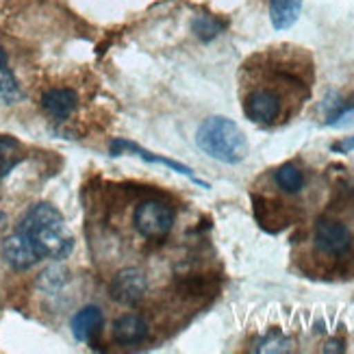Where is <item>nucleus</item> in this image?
<instances>
[{
  "label": "nucleus",
  "instance_id": "1",
  "mask_svg": "<svg viewBox=\"0 0 354 354\" xmlns=\"http://www.w3.org/2000/svg\"><path fill=\"white\" fill-rule=\"evenodd\" d=\"M35 245L39 259H66L74 248V237L70 228L53 205L39 203L30 207L24 218L15 226Z\"/></svg>",
  "mask_w": 354,
  "mask_h": 354
},
{
  "label": "nucleus",
  "instance_id": "2",
  "mask_svg": "<svg viewBox=\"0 0 354 354\" xmlns=\"http://www.w3.org/2000/svg\"><path fill=\"white\" fill-rule=\"evenodd\" d=\"M196 144L207 157L228 165L241 163L248 155V140H245L243 131L233 120L222 115L207 118L200 124L196 133Z\"/></svg>",
  "mask_w": 354,
  "mask_h": 354
},
{
  "label": "nucleus",
  "instance_id": "3",
  "mask_svg": "<svg viewBox=\"0 0 354 354\" xmlns=\"http://www.w3.org/2000/svg\"><path fill=\"white\" fill-rule=\"evenodd\" d=\"M133 224L146 239H163L174 226V209L163 200H144L135 207Z\"/></svg>",
  "mask_w": 354,
  "mask_h": 354
},
{
  "label": "nucleus",
  "instance_id": "4",
  "mask_svg": "<svg viewBox=\"0 0 354 354\" xmlns=\"http://www.w3.org/2000/svg\"><path fill=\"white\" fill-rule=\"evenodd\" d=\"M148 291V279L140 268L120 270L109 283V296L124 306L140 304Z\"/></svg>",
  "mask_w": 354,
  "mask_h": 354
},
{
  "label": "nucleus",
  "instance_id": "5",
  "mask_svg": "<svg viewBox=\"0 0 354 354\" xmlns=\"http://www.w3.org/2000/svg\"><path fill=\"white\" fill-rule=\"evenodd\" d=\"M315 248L328 257H344L352 248V233L346 224L319 218L315 222V233H313Z\"/></svg>",
  "mask_w": 354,
  "mask_h": 354
},
{
  "label": "nucleus",
  "instance_id": "6",
  "mask_svg": "<svg viewBox=\"0 0 354 354\" xmlns=\"http://www.w3.org/2000/svg\"><path fill=\"white\" fill-rule=\"evenodd\" d=\"M0 252H3L5 263L15 272H26L41 261L35 250V245L30 243V239L24 233H20L18 228H15L9 237H5Z\"/></svg>",
  "mask_w": 354,
  "mask_h": 354
},
{
  "label": "nucleus",
  "instance_id": "7",
  "mask_svg": "<svg viewBox=\"0 0 354 354\" xmlns=\"http://www.w3.org/2000/svg\"><path fill=\"white\" fill-rule=\"evenodd\" d=\"M109 152H111L113 157H120L122 152H131V155L144 159L146 163H159V165H165V167H170L172 172H178V174H183V176H187L192 183L200 185L203 189H209V183H205L203 178H198V176L194 174L192 167L183 165V163H178V161H174V159L159 157V155H155V152H148V150H144L142 146H137V144H133V142H129V140H113V142L109 144Z\"/></svg>",
  "mask_w": 354,
  "mask_h": 354
},
{
  "label": "nucleus",
  "instance_id": "8",
  "mask_svg": "<svg viewBox=\"0 0 354 354\" xmlns=\"http://www.w3.org/2000/svg\"><path fill=\"white\" fill-rule=\"evenodd\" d=\"M243 113L248 120L259 122V124H272L281 115V98L270 89H257L245 98Z\"/></svg>",
  "mask_w": 354,
  "mask_h": 354
},
{
  "label": "nucleus",
  "instance_id": "9",
  "mask_svg": "<svg viewBox=\"0 0 354 354\" xmlns=\"http://www.w3.org/2000/svg\"><path fill=\"white\" fill-rule=\"evenodd\" d=\"M102 324H104V315L100 311V306L87 304L81 311L74 313V317L70 322V328H72V335H74L76 342L87 344V342L94 339V335L100 333Z\"/></svg>",
  "mask_w": 354,
  "mask_h": 354
},
{
  "label": "nucleus",
  "instance_id": "10",
  "mask_svg": "<svg viewBox=\"0 0 354 354\" xmlns=\"http://www.w3.org/2000/svg\"><path fill=\"white\" fill-rule=\"evenodd\" d=\"M76 104H79V96H76V91L66 89V87L48 89V91H44V96H41V109L57 122L68 120L74 113Z\"/></svg>",
  "mask_w": 354,
  "mask_h": 354
},
{
  "label": "nucleus",
  "instance_id": "11",
  "mask_svg": "<svg viewBox=\"0 0 354 354\" xmlns=\"http://www.w3.org/2000/svg\"><path fill=\"white\" fill-rule=\"evenodd\" d=\"M148 337V324L142 315L127 313L115 319L113 324V342L120 346H137Z\"/></svg>",
  "mask_w": 354,
  "mask_h": 354
},
{
  "label": "nucleus",
  "instance_id": "12",
  "mask_svg": "<svg viewBox=\"0 0 354 354\" xmlns=\"http://www.w3.org/2000/svg\"><path fill=\"white\" fill-rule=\"evenodd\" d=\"M302 11V0H270V20L276 30H285L296 24Z\"/></svg>",
  "mask_w": 354,
  "mask_h": 354
},
{
  "label": "nucleus",
  "instance_id": "13",
  "mask_svg": "<svg viewBox=\"0 0 354 354\" xmlns=\"http://www.w3.org/2000/svg\"><path fill=\"white\" fill-rule=\"evenodd\" d=\"M192 30L200 41H213L224 30V22L211 13H198L192 20Z\"/></svg>",
  "mask_w": 354,
  "mask_h": 354
},
{
  "label": "nucleus",
  "instance_id": "14",
  "mask_svg": "<svg viewBox=\"0 0 354 354\" xmlns=\"http://www.w3.org/2000/svg\"><path fill=\"white\" fill-rule=\"evenodd\" d=\"M22 159V146L11 137H0V178H5Z\"/></svg>",
  "mask_w": 354,
  "mask_h": 354
},
{
  "label": "nucleus",
  "instance_id": "15",
  "mask_svg": "<svg viewBox=\"0 0 354 354\" xmlns=\"http://www.w3.org/2000/svg\"><path fill=\"white\" fill-rule=\"evenodd\" d=\"M274 180L285 194H298L304 187V174L298 170L294 163L281 165L279 170L274 172Z\"/></svg>",
  "mask_w": 354,
  "mask_h": 354
},
{
  "label": "nucleus",
  "instance_id": "16",
  "mask_svg": "<svg viewBox=\"0 0 354 354\" xmlns=\"http://www.w3.org/2000/svg\"><path fill=\"white\" fill-rule=\"evenodd\" d=\"M0 98H3L7 104H15L22 100V89L15 81V76L9 68H0Z\"/></svg>",
  "mask_w": 354,
  "mask_h": 354
},
{
  "label": "nucleus",
  "instance_id": "17",
  "mask_svg": "<svg viewBox=\"0 0 354 354\" xmlns=\"http://www.w3.org/2000/svg\"><path fill=\"white\" fill-rule=\"evenodd\" d=\"M66 281H68V272H66V268L53 266V268H48V270H46V272L41 274L39 287L46 289V291H57Z\"/></svg>",
  "mask_w": 354,
  "mask_h": 354
},
{
  "label": "nucleus",
  "instance_id": "18",
  "mask_svg": "<svg viewBox=\"0 0 354 354\" xmlns=\"http://www.w3.org/2000/svg\"><path fill=\"white\" fill-rule=\"evenodd\" d=\"M287 346H289V342L285 339V337L276 335L274 339H272V335H270L268 339L261 342V346L257 348V352H285V350H287Z\"/></svg>",
  "mask_w": 354,
  "mask_h": 354
},
{
  "label": "nucleus",
  "instance_id": "19",
  "mask_svg": "<svg viewBox=\"0 0 354 354\" xmlns=\"http://www.w3.org/2000/svg\"><path fill=\"white\" fill-rule=\"evenodd\" d=\"M333 150L335 152H354V135L352 137H346V140L333 144Z\"/></svg>",
  "mask_w": 354,
  "mask_h": 354
},
{
  "label": "nucleus",
  "instance_id": "20",
  "mask_svg": "<svg viewBox=\"0 0 354 354\" xmlns=\"http://www.w3.org/2000/svg\"><path fill=\"white\" fill-rule=\"evenodd\" d=\"M324 350H326V352H342L344 348L339 346V342H330L328 348H324Z\"/></svg>",
  "mask_w": 354,
  "mask_h": 354
},
{
  "label": "nucleus",
  "instance_id": "21",
  "mask_svg": "<svg viewBox=\"0 0 354 354\" xmlns=\"http://www.w3.org/2000/svg\"><path fill=\"white\" fill-rule=\"evenodd\" d=\"M3 66H7V53L0 48V68H3Z\"/></svg>",
  "mask_w": 354,
  "mask_h": 354
},
{
  "label": "nucleus",
  "instance_id": "22",
  "mask_svg": "<svg viewBox=\"0 0 354 354\" xmlns=\"http://www.w3.org/2000/svg\"><path fill=\"white\" fill-rule=\"evenodd\" d=\"M5 222V213L3 211H0V224H3Z\"/></svg>",
  "mask_w": 354,
  "mask_h": 354
}]
</instances>
